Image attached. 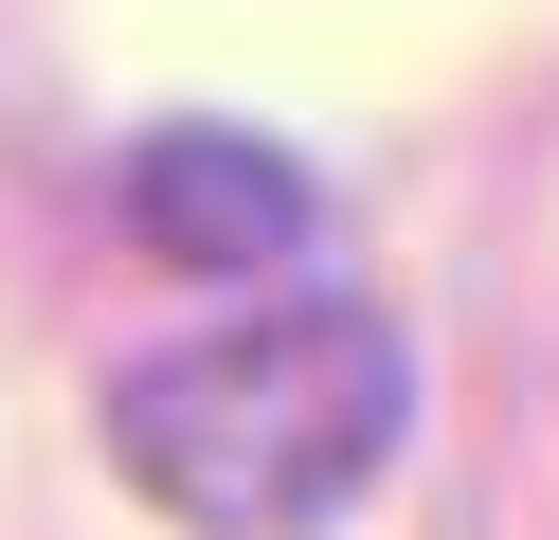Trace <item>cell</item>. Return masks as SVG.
<instances>
[{
  "label": "cell",
  "instance_id": "2",
  "mask_svg": "<svg viewBox=\"0 0 559 540\" xmlns=\"http://www.w3.org/2000/svg\"><path fill=\"white\" fill-rule=\"evenodd\" d=\"M307 216H325L307 163L253 144V127H163L145 163H127V235H145L163 271H289Z\"/></svg>",
  "mask_w": 559,
  "mask_h": 540
},
{
  "label": "cell",
  "instance_id": "1",
  "mask_svg": "<svg viewBox=\"0 0 559 540\" xmlns=\"http://www.w3.org/2000/svg\"><path fill=\"white\" fill-rule=\"evenodd\" d=\"M397 415H415L397 324L343 307V288H289V307H235L199 343L127 360L109 379V468L199 540H307L379 487Z\"/></svg>",
  "mask_w": 559,
  "mask_h": 540
}]
</instances>
